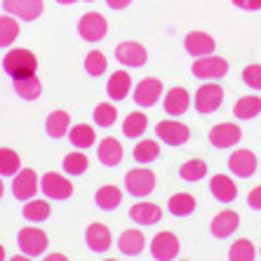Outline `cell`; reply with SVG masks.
<instances>
[{
	"mask_svg": "<svg viewBox=\"0 0 261 261\" xmlns=\"http://www.w3.org/2000/svg\"><path fill=\"white\" fill-rule=\"evenodd\" d=\"M87 165H90V160H87L85 153H68L66 158L61 160V167H64V172L71 176H80L87 172Z\"/></svg>",
	"mask_w": 261,
	"mask_h": 261,
	"instance_id": "obj_40",
	"label": "cell"
},
{
	"mask_svg": "<svg viewBox=\"0 0 261 261\" xmlns=\"http://www.w3.org/2000/svg\"><path fill=\"white\" fill-rule=\"evenodd\" d=\"M179 176H181L184 181H189V184L200 181V179H205L207 176V163L205 160H200V158L186 160V163L179 167Z\"/></svg>",
	"mask_w": 261,
	"mask_h": 261,
	"instance_id": "obj_33",
	"label": "cell"
},
{
	"mask_svg": "<svg viewBox=\"0 0 261 261\" xmlns=\"http://www.w3.org/2000/svg\"><path fill=\"white\" fill-rule=\"evenodd\" d=\"M10 261H31V256H26V254H21V256H12Z\"/></svg>",
	"mask_w": 261,
	"mask_h": 261,
	"instance_id": "obj_46",
	"label": "cell"
},
{
	"mask_svg": "<svg viewBox=\"0 0 261 261\" xmlns=\"http://www.w3.org/2000/svg\"><path fill=\"white\" fill-rule=\"evenodd\" d=\"M43 261H68V259L64 254H57V252H55V254H47Z\"/></svg>",
	"mask_w": 261,
	"mask_h": 261,
	"instance_id": "obj_45",
	"label": "cell"
},
{
	"mask_svg": "<svg viewBox=\"0 0 261 261\" xmlns=\"http://www.w3.org/2000/svg\"><path fill=\"white\" fill-rule=\"evenodd\" d=\"M238 226H240V217L238 212L233 210H224V212L214 214V219L210 221V233L219 240H224V238H231L233 233L238 231Z\"/></svg>",
	"mask_w": 261,
	"mask_h": 261,
	"instance_id": "obj_17",
	"label": "cell"
},
{
	"mask_svg": "<svg viewBox=\"0 0 261 261\" xmlns=\"http://www.w3.org/2000/svg\"><path fill=\"white\" fill-rule=\"evenodd\" d=\"M132 155L139 165H148V163H153V160H158L160 146H158V141H153V139H141L139 144L134 146Z\"/></svg>",
	"mask_w": 261,
	"mask_h": 261,
	"instance_id": "obj_34",
	"label": "cell"
},
{
	"mask_svg": "<svg viewBox=\"0 0 261 261\" xmlns=\"http://www.w3.org/2000/svg\"><path fill=\"white\" fill-rule=\"evenodd\" d=\"M231 3L240 10H247V12H259L261 10V0H231Z\"/></svg>",
	"mask_w": 261,
	"mask_h": 261,
	"instance_id": "obj_42",
	"label": "cell"
},
{
	"mask_svg": "<svg viewBox=\"0 0 261 261\" xmlns=\"http://www.w3.org/2000/svg\"><path fill=\"white\" fill-rule=\"evenodd\" d=\"M40 191V179L33 170H19L14 174V181H12V195L17 200L26 202L31 198H36V193Z\"/></svg>",
	"mask_w": 261,
	"mask_h": 261,
	"instance_id": "obj_13",
	"label": "cell"
},
{
	"mask_svg": "<svg viewBox=\"0 0 261 261\" xmlns=\"http://www.w3.org/2000/svg\"><path fill=\"white\" fill-rule=\"evenodd\" d=\"M207 139H210V144L214 146V148H233V146L240 144V139H243V129L238 127L236 122H219V125H214L212 129H210V134H207Z\"/></svg>",
	"mask_w": 261,
	"mask_h": 261,
	"instance_id": "obj_10",
	"label": "cell"
},
{
	"mask_svg": "<svg viewBox=\"0 0 261 261\" xmlns=\"http://www.w3.org/2000/svg\"><path fill=\"white\" fill-rule=\"evenodd\" d=\"M57 3H59V5H73L75 0H57Z\"/></svg>",
	"mask_w": 261,
	"mask_h": 261,
	"instance_id": "obj_47",
	"label": "cell"
},
{
	"mask_svg": "<svg viewBox=\"0 0 261 261\" xmlns=\"http://www.w3.org/2000/svg\"><path fill=\"white\" fill-rule=\"evenodd\" d=\"M129 3H132V0H106V5H109L111 10H125Z\"/></svg>",
	"mask_w": 261,
	"mask_h": 261,
	"instance_id": "obj_44",
	"label": "cell"
},
{
	"mask_svg": "<svg viewBox=\"0 0 261 261\" xmlns=\"http://www.w3.org/2000/svg\"><path fill=\"white\" fill-rule=\"evenodd\" d=\"M261 113V97H240L233 103V116L238 120H252Z\"/></svg>",
	"mask_w": 261,
	"mask_h": 261,
	"instance_id": "obj_30",
	"label": "cell"
},
{
	"mask_svg": "<svg viewBox=\"0 0 261 261\" xmlns=\"http://www.w3.org/2000/svg\"><path fill=\"white\" fill-rule=\"evenodd\" d=\"M85 3H94V0H85Z\"/></svg>",
	"mask_w": 261,
	"mask_h": 261,
	"instance_id": "obj_51",
	"label": "cell"
},
{
	"mask_svg": "<svg viewBox=\"0 0 261 261\" xmlns=\"http://www.w3.org/2000/svg\"><path fill=\"white\" fill-rule=\"evenodd\" d=\"M163 97V83L158 78H144L139 85L134 87V103L141 109H151L158 103V99Z\"/></svg>",
	"mask_w": 261,
	"mask_h": 261,
	"instance_id": "obj_15",
	"label": "cell"
},
{
	"mask_svg": "<svg viewBox=\"0 0 261 261\" xmlns=\"http://www.w3.org/2000/svg\"><path fill=\"white\" fill-rule=\"evenodd\" d=\"M0 261H5V247L0 245Z\"/></svg>",
	"mask_w": 261,
	"mask_h": 261,
	"instance_id": "obj_48",
	"label": "cell"
},
{
	"mask_svg": "<svg viewBox=\"0 0 261 261\" xmlns=\"http://www.w3.org/2000/svg\"><path fill=\"white\" fill-rule=\"evenodd\" d=\"M92 118H94V125H97V127H113V125H116V120H118V109L111 101L97 103V106H94Z\"/></svg>",
	"mask_w": 261,
	"mask_h": 261,
	"instance_id": "obj_36",
	"label": "cell"
},
{
	"mask_svg": "<svg viewBox=\"0 0 261 261\" xmlns=\"http://www.w3.org/2000/svg\"><path fill=\"white\" fill-rule=\"evenodd\" d=\"M21 214H24V219L31 221V224H40V221H47L49 219L52 207H49L47 200H36V198H31V200H26Z\"/></svg>",
	"mask_w": 261,
	"mask_h": 261,
	"instance_id": "obj_29",
	"label": "cell"
},
{
	"mask_svg": "<svg viewBox=\"0 0 261 261\" xmlns=\"http://www.w3.org/2000/svg\"><path fill=\"white\" fill-rule=\"evenodd\" d=\"M19 31H21L19 19L10 17V14H3L0 17V47H10L19 38Z\"/></svg>",
	"mask_w": 261,
	"mask_h": 261,
	"instance_id": "obj_35",
	"label": "cell"
},
{
	"mask_svg": "<svg viewBox=\"0 0 261 261\" xmlns=\"http://www.w3.org/2000/svg\"><path fill=\"white\" fill-rule=\"evenodd\" d=\"M256 167H259V160H256V155L249 148H238V151L231 153V158H228V172H233L238 179L254 176Z\"/></svg>",
	"mask_w": 261,
	"mask_h": 261,
	"instance_id": "obj_12",
	"label": "cell"
},
{
	"mask_svg": "<svg viewBox=\"0 0 261 261\" xmlns=\"http://www.w3.org/2000/svg\"><path fill=\"white\" fill-rule=\"evenodd\" d=\"M106 68H109V59L103 57V52H99V49L87 52V57H85V73H87V75L99 78V75H103V73H106Z\"/></svg>",
	"mask_w": 261,
	"mask_h": 261,
	"instance_id": "obj_39",
	"label": "cell"
},
{
	"mask_svg": "<svg viewBox=\"0 0 261 261\" xmlns=\"http://www.w3.org/2000/svg\"><path fill=\"white\" fill-rule=\"evenodd\" d=\"M116 59L127 68H141L146 64V59H148V52H146V47L141 43L127 40V43H120L116 47Z\"/></svg>",
	"mask_w": 261,
	"mask_h": 261,
	"instance_id": "obj_16",
	"label": "cell"
},
{
	"mask_svg": "<svg viewBox=\"0 0 261 261\" xmlns=\"http://www.w3.org/2000/svg\"><path fill=\"white\" fill-rule=\"evenodd\" d=\"M103 261H118V259H103Z\"/></svg>",
	"mask_w": 261,
	"mask_h": 261,
	"instance_id": "obj_50",
	"label": "cell"
},
{
	"mask_svg": "<svg viewBox=\"0 0 261 261\" xmlns=\"http://www.w3.org/2000/svg\"><path fill=\"white\" fill-rule=\"evenodd\" d=\"M3 193H5V186H3V181H0V198H3Z\"/></svg>",
	"mask_w": 261,
	"mask_h": 261,
	"instance_id": "obj_49",
	"label": "cell"
},
{
	"mask_svg": "<svg viewBox=\"0 0 261 261\" xmlns=\"http://www.w3.org/2000/svg\"><path fill=\"white\" fill-rule=\"evenodd\" d=\"M3 71L10 78H26V75H33L38 71V59L31 49H10L3 57Z\"/></svg>",
	"mask_w": 261,
	"mask_h": 261,
	"instance_id": "obj_1",
	"label": "cell"
},
{
	"mask_svg": "<svg viewBox=\"0 0 261 261\" xmlns=\"http://www.w3.org/2000/svg\"><path fill=\"white\" fill-rule=\"evenodd\" d=\"M179 252H181V243L170 231H160L151 240V256L155 261H174L179 256Z\"/></svg>",
	"mask_w": 261,
	"mask_h": 261,
	"instance_id": "obj_7",
	"label": "cell"
},
{
	"mask_svg": "<svg viewBox=\"0 0 261 261\" xmlns=\"http://www.w3.org/2000/svg\"><path fill=\"white\" fill-rule=\"evenodd\" d=\"M146 247V236L137 228H129V231L120 233L118 238V249H120L125 256H139Z\"/></svg>",
	"mask_w": 261,
	"mask_h": 261,
	"instance_id": "obj_24",
	"label": "cell"
},
{
	"mask_svg": "<svg viewBox=\"0 0 261 261\" xmlns=\"http://www.w3.org/2000/svg\"><path fill=\"white\" fill-rule=\"evenodd\" d=\"M163 106L167 116H184L191 106V94L186 92V87H172L165 94Z\"/></svg>",
	"mask_w": 261,
	"mask_h": 261,
	"instance_id": "obj_21",
	"label": "cell"
},
{
	"mask_svg": "<svg viewBox=\"0 0 261 261\" xmlns=\"http://www.w3.org/2000/svg\"><path fill=\"white\" fill-rule=\"evenodd\" d=\"M5 14L19 19V21H36L45 10L43 0H3L0 3Z\"/></svg>",
	"mask_w": 261,
	"mask_h": 261,
	"instance_id": "obj_6",
	"label": "cell"
},
{
	"mask_svg": "<svg viewBox=\"0 0 261 261\" xmlns=\"http://www.w3.org/2000/svg\"><path fill=\"white\" fill-rule=\"evenodd\" d=\"M210 193H212V198L217 202H221V205H231L238 198V186L231 176L214 174L212 179H210Z\"/></svg>",
	"mask_w": 261,
	"mask_h": 261,
	"instance_id": "obj_18",
	"label": "cell"
},
{
	"mask_svg": "<svg viewBox=\"0 0 261 261\" xmlns=\"http://www.w3.org/2000/svg\"><path fill=\"white\" fill-rule=\"evenodd\" d=\"M195 198L191 193H174L167 200V210H170L172 217H191L195 212Z\"/></svg>",
	"mask_w": 261,
	"mask_h": 261,
	"instance_id": "obj_28",
	"label": "cell"
},
{
	"mask_svg": "<svg viewBox=\"0 0 261 261\" xmlns=\"http://www.w3.org/2000/svg\"><path fill=\"white\" fill-rule=\"evenodd\" d=\"M109 33V24L101 12H87L80 17L78 21V36L85 43H101Z\"/></svg>",
	"mask_w": 261,
	"mask_h": 261,
	"instance_id": "obj_4",
	"label": "cell"
},
{
	"mask_svg": "<svg viewBox=\"0 0 261 261\" xmlns=\"http://www.w3.org/2000/svg\"><path fill=\"white\" fill-rule=\"evenodd\" d=\"M122 144L116 139V137H106V139L99 141L97 146V158L101 165L106 167H118L122 163Z\"/></svg>",
	"mask_w": 261,
	"mask_h": 261,
	"instance_id": "obj_22",
	"label": "cell"
},
{
	"mask_svg": "<svg viewBox=\"0 0 261 261\" xmlns=\"http://www.w3.org/2000/svg\"><path fill=\"white\" fill-rule=\"evenodd\" d=\"M146 127H148V118H146L141 111H134V113H129V116L122 120V134H125L127 139H139L141 134L146 132Z\"/></svg>",
	"mask_w": 261,
	"mask_h": 261,
	"instance_id": "obj_31",
	"label": "cell"
},
{
	"mask_svg": "<svg viewBox=\"0 0 261 261\" xmlns=\"http://www.w3.org/2000/svg\"><path fill=\"white\" fill-rule=\"evenodd\" d=\"M129 90H132V78H129L127 71L111 73L109 83H106V94H109L113 101H122V99H127Z\"/></svg>",
	"mask_w": 261,
	"mask_h": 261,
	"instance_id": "obj_23",
	"label": "cell"
},
{
	"mask_svg": "<svg viewBox=\"0 0 261 261\" xmlns=\"http://www.w3.org/2000/svg\"><path fill=\"white\" fill-rule=\"evenodd\" d=\"M184 49H186L191 57L200 59V57L214 55L217 40H214L210 33H205V31H191V33H186V38H184Z\"/></svg>",
	"mask_w": 261,
	"mask_h": 261,
	"instance_id": "obj_14",
	"label": "cell"
},
{
	"mask_svg": "<svg viewBox=\"0 0 261 261\" xmlns=\"http://www.w3.org/2000/svg\"><path fill=\"white\" fill-rule=\"evenodd\" d=\"M17 245L26 256H40L49 245V238L43 228H21L17 236Z\"/></svg>",
	"mask_w": 261,
	"mask_h": 261,
	"instance_id": "obj_8",
	"label": "cell"
},
{
	"mask_svg": "<svg viewBox=\"0 0 261 261\" xmlns=\"http://www.w3.org/2000/svg\"><path fill=\"white\" fill-rule=\"evenodd\" d=\"M129 219L139 226H155L160 219H163V210H160L155 202L141 200L129 207Z\"/></svg>",
	"mask_w": 261,
	"mask_h": 261,
	"instance_id": "obj_19",
	"label": "cell"
},
{
	"mask_svg": "<svg viewBox=\"0 0 261 261\" xmlns=\"http://www.w3.org/2000/svg\"><path fill=\"white\" fill-rule=\"evenodd\" d=\"M155 134L167 146H184L191 139V129L179 120H160L155 125Z\"/></svg>",
	"mask_w": 261,
	"mask_h": 261,
	"instance_id": "obj_11",
	"label": "cell"
},
{
	"mask_svg": "<svg viewBox=\"0 0 261 261\" xmlns=\"http://www.w3.org/2000/svg\"><path fill=\"white\" fill-rule=\"evenodd\" d=\"M94 202H97V207L103 210V212H113L122 202V191L118 189V186H113V184H106V186H101V189L97 191Z\"/></svg>",
	"mask_w": 261,
	"mask_h": 261,
	"instance_id": "obj_25",
	"label": "cell"
},
{
	"mask_svg": "<svg viewBox=\"0 0 261 261\" xmlns=\"http://www.w3.org/2000/svg\"><path fill=\"white\" fill-rule=\"evenodd\" d=\"M68 139H71V144L75 146V148H92V144L97 141V132L90 127V125H73L71 129H68Z\"/></svg>",
	"mask_w": 261,
	"mask_h": 261,
	"instance_id": "obj_32",
	"label": "cell"
},
{
	"mask_svg": "<svg viewBox=\"0 0 261 261\" xmlns=\"http://www.w3.org/2000/svg\"><path fill=\"white\" fill-rule=\"evenodd\" d=\"M240 80H243L249 90L261 92V64H249V66H245L243 73H240Z\"/></svg>",
	"mask_w": 261,
	"mask_h": 261,
	"instance_id": "obj_41",
	"label": "cell"
},
{
	"mask_svg": "<svg viewBox=\"0 0 261 261\" xmlns=\"http://www.w3.org/2000/svg\"><path fill=\"white\" fill-rule=\"evenodd\" d=\"M247 205L252 207V210H256V212H261V186H254V189L249 191Z\"/></svg>",
	"mask_w": 261,
	"mask_h": 261,
	"instance_id": "obj_43",
	"label": "cell"
},
{
	"mask_svg": "<svg viewBox=\"0 0 261 261\" xmlns=\"http://www.w3.org/2000/svg\"><path fill=\"white\" fill-rule=\"evenodd\" d=\"M85 240H87V247L92 252H97V254H103V252H109L111 249V243H113V238H111V231L106 228L103 224L94 221V224L87 226L85 231Z\"/></svg>",
	"mask_w": 261,
	"mask_h": 261,
	"instance_id": "obj_20",
	"label": "cell"
},
{
	"mask_svg": "<svg viewBox=\"0 0 261 261\" xmlns=\"http://www.w3.org/2000/svg\"><path fill=\"white\" fill-rule=\"evenodd\" d=\"M40 193H45V198H49V200H68L73 195V184L64 174L47 172L40 179Z\"/></svg>",
	"mask_w": 261,
	"mask_h": 261,
	"instance_id": "obj_9",
	"label": "cell"
},
{
	"mask_svg": "<svg viewBox=\"0 0 261 261\" xmlns=\"http://www.w3.org/2000/svg\"><path fill=\"white\" fill-rule=\"evenodd\" d=\"M181 261H189V259H181Z\"/></svg>",
	"mask_w": 261,
	"mask_h": 261,
	"instance_id": "obj_52",
	"label": "cell"
},
{
	"mask_svg": "<svg viewBox=\"0 0 261 261\" xmlns=\"http://www.w3.org/2000/svg\"><path fill=\"white\" fill-rule=\"evenodd\" d=\"M21 170V158L12 148H0V176H14Z\"/></svg>",
	"mask_w": 261,
	"mask_h": 261,
	"instance_id": "obj_38",
	"label": "cell"
},
{
	"mask_svg": "<svg viewBox=\"0 0 261 261\" xmlns=\"http://www.w3.org/2000/svg\"><path fill=\"white\" fill-rule=\"evenodd\" d=\"M155 184H158L155 172H151L148 167H137L125 174V191L134 198H146L148 193H153Z\"/></svg>",
	"mask_w": 261,
	"mask_h": 261,
	"instance_id": "obj_3",
	"label": "cell"
},
{
	"mask_svg": "<svg viewBox=\"0 0 261 261\" xmlns=\"http://www.w3.org/2000/svg\"><path fill=\"white\" fill-rule=\"evenodd\" d=\"M256 259V249L252 245V240L247 238H240L231 245L228 249V261H254Z\"/></svg>",
	"mask_w": 261,
	"mask_h": 261,
	"instance_id": "obj_37",
	"label": "cell"
},
{
	"mask_svg": "<svg viewBox=\"0 0 261 261\" xmlns=\"http://www.w3.org/2000/svg\"><path fill=\"white\" fill-rule=\"evenodd\" d=\"M226 94H224V87L219 83H205V85L198 87L193 97V106L200 116H210V113H217L224 103Z\"/></svg>",
	"mask_w": 261,
	"mask_h": 261,
	"instance_id": "obj_2",
	"label": "cell"
},
{
	"mask_svg": "<svg viewBox=\"0 0 261 261\" xmlns=\"http://www.w3.org/2000/svg\"><path fill=\"white\" fill-rule=\"evenodd\" d=\"M191 73H193V78H198V80H219L228 73V61L217 55L200 57V59L193 61Z\"/></svg>",
	"mask_w": 261,
	"mask_h": 261,
	"instance_id": "obj_5",
	"label": "cell"
},
{
	"mask_svg": "<svg viewBox=\"0 0 261 261\" xmlns=\"http://www.w3.org/2000/svg\"><path fill=\"white\" fill-rule=\"evenodd\" d=\"M14 92H17L24 101H36V99L40 97V92H43L40 78H38L36 73H33V75H26V78H14Z\"/></svg>",
	"mask_w": 261,
	"mask_h": 261,
	"instance_id": "obj_27",
	"label": "cell"
},
{
	"mask_svg": "<svg viewBox=\"0 0 261 261\" xmlns=\"http://www.w3.org/2000/svg\"><path fill=\"white\" fill-rule=\"evenodd\" d=\"M45 129H47V134L52 139H61V137L68 134V129H71V116L61 109L52 111L47 116V120H45Z\"/></svg>",
	"mask_w": 261,
	"mask_h": 261,
	"instance_id": "obj_26",
	"label": "cell"
}]
</instances>
